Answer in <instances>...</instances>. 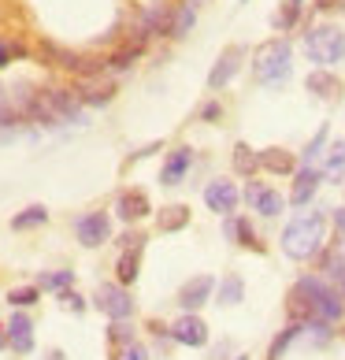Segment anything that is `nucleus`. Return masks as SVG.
<instances>
[{
  "mask_svg": "<svg viewBox=\"0 0 345 360\" xmlns=\"http://www.w3.org/2000/svg\"><path fill=\"white\" fill-rule=\"evenodd\" d=\"M323 234H327V216L323 212H304V216L289 219L282 231V252L289 260H312L323 249Z\"/></svg>",
  "mask_w": 345,
  "mask_h": 360,
  "instance_id": "f257e3e1",
  "label": "nucleus"
},
{
  "mask_svg": "<svg viewBox=\"0 0 345 360\" xmlns=\"http://www.w3.org/2000/svg\"><path fill=\"white\" fill-rule=\"evenodd\" d=\"M30 119L41 127L82 123V101H78L74 89H37L30 104Z\"/></svg>",
  "mask_w": 345,
  "mask_h": 360,
  "instance_id": "f03ea898",
  "label": "nucleus"
},
{
  "mask_svg": "<svg viewBox=\"0 0 345 360\" xmlns=\"http://www.w3.org/2000/svg\"><path fill=\"white\" fill-rule=\"evenodd\" d=\"M289 56H294V49H289L286 37H271V41L256 45V52H253V75H256V82H260V86L286 82L289 71H294Z\"/></svg>",
  "mask_w": 345,
  "mask_h": 360,
  "instance_id": "7ed1b4c3",
  "label": "nucleus"
},
{
  "mask_svg": "<svg viewBox=\"0 0 345 360\" xmlns=\"http://www.w3.org/2000/svg\"><path fill=\"white\" fill-rule=\"evenodd\" d=\"M304 56H308L315 68H334V63L345 60V34L338 26H312L308 34H304Z\"/></svg>",
  "mask_w": 345,
  "mask_h": 360,
  "instance_id": "20e7f679",
  "label": "nucleus"
},
{
  "mask_svg": "<svg viewBox=\"0 0 345 360\" xmlns=\"http://www.w3.org/2000/svg\"><path fill=\"white\" fill-rule=\"evenodd\" d=\"M320 290H323V278H315V275H304L294 283V290L286 297L294 323H312L315 319V297H320Z\"/></svg>",
  "mask_w": 345,
  "mask_h": 360,
  "instance_id": "39448f33",
  "label": "nucleus"
},
{
  "mask_svg": "<svg viewBox=\"0 0 345 360\" xmlns=\"http://www.w3.org/2000/svg\"><path fill=\"white\" fill-rule=\"evenodd\" d=\"M74 234H78V242H82L86 249L104 245V242L112 238L108 212H86V216H78V219H74Z\"/></svg>",
  "mask_w": 345,
  "mask_h": 360,
  "instance_id": "423d86ee",
  "label": "nucleus"
},
{
  "mask_svg": "<svg viewBox=\"0 0 345 360\" xmlns=\"http://www.w3.org/2000/svg\"><path fill=\"white\" fill-rule=\"evenodd\" d=\"M93 304L108 316V319H130L134 316V301H130V293L123 286H115V283H104L97 286V297H93Z\"/></svg>",
  "mask_w": 345,
  "mask_h": 360,
  "instance_id": "0eeeda50",
  "label": "nucleus"
},
{
  "mask_svg": "<svg viewBox=\"0 0 345 360\" xmlns=\"http://www.w3.org/2000/svg\"><path fill=\"white\" fill-rule=\"evenodd\" d=\"M167 335L178 345H185V349H201V345H208V323L197 312H185L182 319H175L167 327Z\"/></svg>",
  "mask_w": 345,
  "mask_h": 360,
  "instance_id": "6e6552de",
  "label": "nucleus"
},
{
  "mask_svg": "<svg viewBox=\"0 0 345 360\" xmlns=\"http://www.w3.org/2000/svg\"><path fill=\"white\" fill-rule=\"evenodd\" d=\"M237 201H242V193H237V186L227 182V179H211L204 186V205L216 212V216H234Z\"/></svg>",
  "mask_w": 345,
  "mask_h": 360,
  "instance_id": "1a4fd4ad",
  "label": "nucleus"
},
{
  "mask_svg": "<svg viewBox=\"0 0 345 360\" xmlns=\"http://www.w3.org/2000/svg\"><path fill=\"white\" fill-rule=\"evenodd\" d=\"M242 60H245V49H242V45H230L227 52H219L216 68L208 71V89L230 86V82H234V75H237V68H242Z\"/></svg>",
  "mask_w": 345,
  "mask_h": 360,
  "instance_id": "9d476101",
  "label": "nucleus"
},
{
  "mask_svg": "<svg viewBox=\"0 0 345 360\" xmlns=\"http://www.w3.org/2000/svg\"><path fill=\"white\" fill-rule=\"evenodd\" d=\"M211 290H216V278H211V275H197V278H190V283L178 290V304L185 312H197L211 297Z\"/></svg>",
  "mask_w": 345,
  "mask_h": 360,
  "instance_id": "9b49d317",
  "label": "nucleus"
},
{
  "mask_svg": "<svg viewBox=\"0 0 345 360\" xmlns=\"http://www.w3.org/2000/svg\"><path fill=\"white\" fill-rule=\"evenodd\" d=\"M245 201L253 205L260 216H278V212L286 208V201H282V193H275V190H268L263 182H249V190H245Z\"/></svg>",
  "mask_w": 345,
  "mask_h": 360,
  "instance_id": "f8f14e48",
  "label": "nucleus"
},
{
  "mask_svg": "<svg viewBox=\"0 0 345 360\" xmlns=\"http://www.w3.org/2000/svg\"><path fill=\"white\" fill-rule=\"evenodd\" d=\"M341 316H345V293L323 283L320 297H315V319H320V323H338Z\"/></svg>",
  "mask_w": 345,
  "mask_h": 360,
  "instance_id": "ddd939ff",
  "label": "nucleus"
},
{
  "mask_svg": "<svg viewBox=\"0 0 345 360\" xmlns=\"http://www.w3.org/2000/svg\"><path fill=\"white\" fill-rule=\"evenodd\" d=\"M320 182H323V171L320 167H301L297 179H294V190H289V205L304 208L315 197V190H320Z\"/></svg>",
  "mask_w": 345,
  "mask_h": 360,
  "instance_id": "4468645a",
  "label": "nucleus"
},
{
  "mask_svg": "<svg viewBox=\"0 0 345 360\" xmlns=\"http://www.w3.org/2000/svg\"><path fill=\"white\" fill-rule=\"evenodd\" d=\"M190 167H193V149H190V145H182V149L167 153L164 171H160V182L164 186H178L185 175H190Z\"/></svg>",
  "mask_w": 345,
  "mask_h": 360,
  "instance_id": "2eb2a0df",
  "label": "nucleus"
},
{
  "mask_svg": "<svg viewBox=\"0 0 345 360\" xmlns=\"http://www.w3.org/2000/svg\"><path fill=\"white\" fill-rule=\"evenodd\" d=\"M4 335H8V345L15 353H30L34 349V323H30V316H26V312H15L8 319Z\"/></svg>",
  "mask_w": 345,
  "mask_h": 360,
  "instance_id": "dca6fc26",
  "label": "nucleus"
},
{
  "mask_svg": "<svg viewBox=\"0 0 345 360\" xmlns=\"http://www.w3.org/2000/svg\"><path fill=\"white\" fill-rule=\"evenodd\" d=\"M149 212H152V205L141 190H126V193H119V201H115V216L123 223H138V219L149 216Z\"/></svg>",
  "mask_w": 345,
  "mask_h": 360,
  "instance_id": "f3484780",
  "label": "nucleus"
},
{
  "mask_svg": "<svg viewBox=\"0 0 345 360\" xmlns=\"http://www.w3.org/2000/svg\"><path fill=\"white\" fill-rule=\"evenodd\" d=\"M260 171H268V175H294L297 156L289 149H282V145H271V149L260 153Z\"/></svg>",
  "mask_w": 345,
  "mask_h": 360,
  "instance_id": "a211bd4d",
  "label": "nucleus"
},
{
  "mask_svg": "<svg viewBox=\"0 0 345 360\" xmlns=\"http://www.w3.org/2000/svg\"><path fill=\"white\" fill-rule=\"evenodd\" d=\"M304 86H308V93H312V97H320V101H338L341 78H338V75H330L327 68H315L308 78H304Z\"/></svg>",
  "mask_w": 345,
  "mask_h": 360,
  "instance_id": "6ab92c4d",
  "label": "nucleus"
},
{
  "mask_svg": "<svg viewBox=\"0 0 345 360\" xmlns=\"http://www.w3.org/2000/svg\"><path fill=\"white\" fill-rule=\"evenodd\" d=\"M74 93H78V101H82V104H93V108H100V104H108V101L115 97V86H112V82H100V78L93 75V78H86V82L78 86Z\"/></svg>",
  "mask_w": 345,
  "mask_h": 360,
  "instance_id": "aec40b11",
  "label": "nucleus"
},
{
  "mask_svg": "<svg viewBox=\"0 0 345 360\" xmlns=\"http://www.w3.org/2000/svg\"><path fill=\"white\" fill-rule=\"evenodd\" d=\"M223 234L234 238V242L242 245V249H256V252L263 249L260 238L253 234V226H249V219H242V216H227V223H223Z\"/></svg>",
  "mask_w": 345,
  "mask_h": 360,
  "instance_id": "412c9836",
  "label": "nucleus"
},
{
  "mask_svg": "<svg viewBox=\"0 0 345 360\" xmlns=\"http://www.w3.org/2000/svg\"><path fill=\"white\" fill-rule=\"evenodd\" d=\"M145 245V242H141ZM141 245H126L123 249V257H119V264H115V271H119V286H130L138 278V271H141Z\"/></svg>",
  "mask_w": 345,
  "mask_h": 360,
  "instance_id": "4be33fe9",
  "label": "nucleus"
},
{
  "mask_svg": "<svg viewBox=\"0 0 345 360\" xmlns=\"http://www.w3.org/2000/svg\"><path fill=\"white\" fill-rule=\"evenodd\" d=\"M323 179L345 182V141H334V145L323 153Z\"/></svg>",
  "mask_w": 345,
  "mask_h": 360,
  "instance_id": "5701e85b",
  "label": "nucleus"
},
{
  "mask_svg": "<svg viewBox=\"0 0 345 360\" xmlns=\"http://www.w3.org/2000/svg\"><path fill=\"white\" fill-rule=\"evenodd\" d=\"M230 160H234V171H237V175H245V179L260 171V153L253 149V145H245V141H237V145H234Z\"/></svg>",
  "mask_w": 345,
  "mask_h": 360,
  "instance_id": "b1692460",
  "label": "nucleus"
},
{
  "mask_svg": "<svg viewBox=\"0 0 345 360\" xmlns=\"http://www.w3.org/2000/svg\"><path fill=\"white\" fill-rule=\"evenodd\" d=\"M156 223H160L164 234H175V231H182V226H190V208L185 205H167V208H160Z\"/></svg>",
  "mask_w": 345,
  "mask_h": 360,
  "instance_id": "393cba45",
  "label": "nucleus"
},
{
  "mask_svg": "<svg viewBox=\"0 0 345 360\" xmlns=\"http://www.w3.org/2000/svg\"><path fill=\"white\" fill-rule=\"evenodd\" d=\"M48 223V208L45 205H30L22 208L15 219H11V231H34V226H45Z\"/></svg>",
  "mask_w": 345,
  "mask_h": 360,
  "instance_id": "a878e982",
  "label": "nucleus"
},
{
  "mask_svg": "<svg viewBox=\"0 0 345 360\" xmlns=\"http://www.w3.org/2000/svg\"><path fill=\"white\" fill-rule=\"evenodd\" d=\"M245 301V283L242 275H227L219 283V304H242Z\"/></svg>",
  "mask_w": 345,
  "mask_h": 360,
  "instance_id": "bb28decb",
  "label": "nucleus"
},
{
  "mask_svg": "<svg viewBox=\"0 0 345 360\" xmlns=\"http://www.w3.org/2000/svg\"><path fill=\"white\" fill-rule=\"evenodd\" d=\"M323 271H327V278H334V290H341L345 293V257H341V249H330L327 257H323Z\"/></svg>",
  "mask_w": 345,
  "mask_h": 360,
  "instance_id": "cd10ccee",
  "label": "nucleus"
},
{
  "mask_svg": "<svg viewBox=\"0 0 345 360\" xmlns=\"http://www.w3.org/2000/svg\"><path fill=\"white\" fill-rule=\"evenodd\" d=\"M297 19H301V4H289V0H286V4L271 15V26L278 34H286V30H294V26H297Z\"/></svg>",
  "mask_w": 345,
  "mask_h": 360,
  "instance_id": "c85d7f7f",
  "label": "nucleus"
},
{
  "mask_svg": "<svg viewBox=\"0 0 345 360\" xmlns=\"http://www.w3.org/2000/svg\"><path fill=\"white\" fill-rule=\"evenodd\" d=\"M301 330H304V323H289L282 335H278L275 342H271V353H268V360H282V349H289L297 338H301Z\"/></svg>",
  "mask_w": 345,
  "mask_h": 360,
  "instance_id": "c756f323",
  "label": "nucleus"
},
{
  "mask_svg": "<svg viewBox=\"0 0 345 360\" xmlns=\"http://www.w3.org/2000/svg\"><path fill=\"white\" fill-rule=\"evenodd\" d=\"M193 19H197V4H193V0H185V4L175 11V26H171V37H185V34H190V26H193Z\"/></svg>",
  "mask_w": 345,
  "mask_h": 360,
  "instance_id": "7c9ffc66",
  "label": "nucleus"
},
{
  "mask_svg": "<svg viewBox=\"0 0 345 360\" xmlns=\"http://www.w3.org/2000/svg\"><path fill=\"white\" fill-rule=\"evenodd\" d=\"M327 134H330V130L320 127V134H315L308 145H304V153H301V164H304V167H315V160L323 156V149H327Z\"/></svg>",
  "mask_w": 345,
  "mask_h": 360,
  "instance_id": "2f4dec72",
  "label": "nucleus"
},
{
  "mask_svg": "<svg viewBox=\"0 0 345 360\" xmlns=\"http://www.w3.org/2000/svg\"><path fill=\"white\" fill-rule=\"evenodd\" d=\"M74 283V271H45L41 278H37V290H56V293H63Z\"/></svg>",
  "mask_w": 345,
  "mask_h": 360,
  "instance_id": "473e14b6",
  "label": "nucleus"
},
{
  "mask_svg": "<svg viewBox=\"0 0 345 360\" xmlns=\"http://www.w3.org/2000/svg\"><path fill=\"white\" fill-rule=\"evenodd\" d=\"M138 56H141V45H126V49H119V52H112V56H108V68L112 71H126Z\"/></svg>",
  "mask_w": 345,
  "mask_h": 360,
  "instance_id": "72a5a7b5",
  "label": "nucleus"
},
{
  "mask_svg": "<svg viewBox=\"0 0 345 360\" xmlns=\"http://www.w3.org/2000/svg\"><path fill=\"white\" fill-rule=\"evenodd\" d=\"M37 297H41V290H37V286H19V290L8 293V304H15V309H30Z\"/></svg>",
  "mask_w": 345,
  "mask_h": 360,
  "instance_id": "f704fd0d",
  "label": "nucleus"
},
{
  "mask_svg": "<svg viewBox=\"0 0 345 360\" xmlns=\"http://www.w3.org/2000/svg\"><path fill=\"white\" fill-rule=\"evenodd\" d=\"M60 304H63V309H67V312H82V309H86V301L78 297L74 290H63V293H60Z\"/></svg>",
  "mask_w": 345,
  "mask_h": 360,
  "instance_id": "c9c22d12",
  "label": "nucleus"
},
{
  "mask_svg": "<svg viewBox=\"0 0 345 360\" xmlns=\"http://www.w3.org/2000/svg\"><path fill=\"white\" fill-rule=\"evenodd\" d=\"M108 335H112V342H119V345H130V342H134V335H130V327L123 323V319H115V327L108 330Z\"/></svg>",
  "mask_w": 345,
  "mask_h": 360,
  "instance_id": "e433bc0d",
  "label": "nucleus"
},
{
  "mask_svg": "<svg viewBox=\"0 0 345 360\" xmlns=\"http://www.w3.org/2000/svg\"><path fill=\"white\" fill-rule=\"evenodd\" d=\"M223 115V108H219V104L216 101H208L204 104V108H201V119H204V123H216V119Z\"/></svg>",
  "mask_w": 345,
  "mask_h": 360,
  "instance_id": "4c0bfd02",
  "label": "nucleus"
},
{
  "mask_svg": "<svg viewBox=\"0 0 345 360\" xmlns=\"http://www.w3.org/2000/svg\"><path fill=\"white\" fill-rule=\"evenodd\" d=\"M15 52H19L15 45H8V41H0V71H4V68H8V63H11V56H15Z\"/></svg>",
  "mask_w": 345,
  "mask_h": 360,
  "instance_id": "58836bf2",
  "label": "nucleus"
},
{
  "mask_svg": "<svg viewBox=\"0 0 345 360\" xmlns=\"http://www.w3.org/2000/svg\"><path fill=\"white\" fill-rule=\"evenodd\" d=\"M123 360H145V349L138 342H130V345H123Z\"/></svg>",
  "mask_w": 345,
  "mask_h": 360,
  "instance_id": "ea45409f",
  "label": "nucleus"
},
{
  "mask_svg": "<svg viewBox=\"0 0 345 360\" xmlns=\"http://www.w3.org/2000/svg\"><path fill=\"white\" fill-rule=\"evenodd\" d=\"M341 4H345V0H315V8H320V11H334Z\"/></svg>",
  "mask_w": 345,
  "mask_h": 360,
  "instance_id": "a19ab883",
  "label": "nucleus"
},
{
  "mask_svg": "<svg viewBox=\"0 0 345 360\" xmlns=\"http://www.w3.org/2000/svg\"><path fill=\"white\" fill-rule=\"evenodd\" d=\"M334 223H338V231L345 234V208H338V212H334Z\"/></svg>",
  "mask_w": 345,
  "mask_h": 360,
  "instance_id": "79ce46f5",
  "label": "nucleus"
},
{
  "mask_svg": "<svg viewBox=\"0 0 345 360\" xmlns=\"http://www.w3.org/2000/svg\"><path fill=\"white\" fill-rule=\"evenodd\" d=\"M0 123H4V97H0Z\"/></svg>",
  "mask_w": 345,
  "mask_h": 360,
  "instance_id": "37998d69",
  "label": "nucleus"
},
{
  "mask_svg": "<svg viewBox=\"0 0 345 360\" xmlns=\"http://www.w3.org/2000/svg\"><path fill=\"white\" fill-rule=\"evenodd\" d=\"M4 345H8V335H0V349H4Z\"/></svg>",
  "mask_w": 345,
  "mask_h": 360,
  "instance_id": "c03bdc74",
  "label": "nucleus"
},
{
  "mask_svg": "<svg viewBox=\"0 0 345 360\" xmlns=\"http://www.w3.org/2000/svg\"><path fill=\"white\" fill-rule=\"evenodd\" d=\"M338 249H341V257H345V242H341V245H338Z\"/></svg>",
  "mask_w": 345,
  "mask_h": 360,
  "instance_id": "a18cd8bd",
  "label": "nucleus"
},
{
  "mask_svg": "<svg viewBox=\"0 0 345 360\" xmlns=\"http://www.w3.org/2000/svg\"><path fill=\"white\" fill-rule=\"evenodd\" d=\"M289 4H304V0H289Z\"/></svg>",
  "mask_w": 345,
  "mask_h": 360,
  "instance_id": "49530a36",
  "label": "nucleus"
},
{
  "mask_svg": "<svg viewBox=\"0 0 345 360\" xmlns=\"http://www.w3.org/2000/svg\"><path fill=\"white\" fill-rule=\"evenodd\" d=\"M237 360H249V356H237Z\"/></svg>",
  "mask_w": 345,
  "mask_h": 360,
  "instance_id": "de8ad7c7",
  "label": "nucleus"
}]
</instances>
